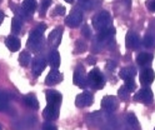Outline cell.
Segmentation results:
<instances>
[{
    "instance_id": "1",
    "label": "cell",
    "mask_w": 155,
    "mask_h": 130,
    "mask_svg": "<svg viewBox=\"0 0 155 130\" xmlns=\"http://www.w3.org/2000/svg\"><path fill=\"white\" fill-rule=\"evenodd\" d=\"M45 29H46L45 24H39V26L29 34L28 48L33 50L34 53H39L44 48V36L43 35H44Z\"/></svg>"
},
{
    "instance_id": "2",
    "label": "cell",
    "mask_w": 155,
    "mask_h": 130,
    "mask_svg": "<svg viewBox=\"0 0 155 130\" xmlns=\"http://www.w3.org/2000/svg\"><path fill=\"white\" fill-rule=\"evenodd\" d=\"M86 82H88V85L93 86L94 89H103L105 85V79L104 75L101 74V72L98 68H93L89 74L86 75Z\"/></svg>"
},
{
    "instance_id": "3",
    "label": "cell",
    "mask_w": 155,
    "mask_h": 130,
    "mask_svg": "<svg viewBox=\"0 0 155 130\" xmlns=\"http://www.w3.org/2000/svg\"><path fill=\"white\" fill-rule=\"evenodd\" d=\"M111 24V16L108 12H100L93 18V26L95 30H104Z\"/></svg>"
},
{
    "instance_id": "4",
    "label": "cell",
    "mask_w": 155,
    "mask_h": 130,
    "mask_svg": "<svg viewBox=\"0 0 155 130\" xmlns=\"http://www.w3.org/2000/svg\"><path fill=\"white\" fill-rule=\"evenodd\" d=\"M153 99H154V95H153V92H151V89L149 86L141 88L134 96L135 102H139V103H143V104H150L153 102Z\"/></svg>"
},
{
    "instance_id": "5",
    "label": "cell",
    "mask_w": 155,
    "mask_h": 130,
    "mask_svg": "<svg viewBox=\"0 0 155 130\" xmlns=\"http://www.w3.org/2000/svg\"><path fill=\"white\" fill-rule=\"evenodd\" d=\"M81 22H83V13L80 9H73L71 13L65 19V24L70 28L79 26L81 24Z\"/></svg>"
},
{
    "instance_id": "6",
    "label": "cell",
    "mask_w": 155,
    "mask_h": 130,
    "mask_svg": "<svg viewBox=\"0 0 155 130\" xmlns=\"http://www.w3.org/2000/svg\"><path fill=\"white\" fill-rule=\"evenodd\" d=\"M118 106H119L118 99L113 95H106L101 100V108L106 113H114L115 110L118 109Z\"/></svg>"
},
{
    "instance_id": "7",
    "label": "cell",
    "mask_w": 155,
    "mask_h": 130,
    "mask_svg": "<svg viewBox=\"0 0 155 130\" xmlns=\"http://www.w3.org/2000/svg\"><path fill=\"white\" fill-rule=\"evenodd\" d=\"M74 84L78 85L79 88H85L88 85V82H86V73H85V69L81 65H78L75 72H74Z\"/></svg>"
},
{
    "instance_id": "8",
    "label": "cell",
    "mask_w": 155,
    "mask_h": 130,
    "mask_svg": "<svg viewBox=\"0 0 155 130\" xmlns=\"http://www.w3.org/2000/svg\"><path fill=\"white\" fill-rule=\"evenodd\" d=\"M94 102V96L90 92H84L79 94L75 99V105L78 108H85V106H90Z\"/></svg>"
},
{
    "instance_id": "9",
    "label": "cell",
    "mask_w": 155,
    "mask_h": 130,
    "mask_svg": "<svg viewBox=\"0 0 155 130\" xmlns=\"http://www.w3.org/2000/svg\"><path fill=\"white\" fill-rule=\"evenodd\" d=\"M43 116L48 122H53L59 118V105H51L48 104V106L43 110Z\"/></svg>"
},
{
    "instance_id": "10",
    "label": "cell",
    "mask_w": 155,
    "mask_h": 130,
    "mask_svg": "<svg viewBox=\"0 0 155 130\" xmlns=\"http://www.w3.org/2000/svg\"><path fill=\"white\" fill-rule=\"evenodd\" d=\"M46 66V60L41 56H36L34 60H33V65H31V72L35 76H39Z\"/></svg>"
},
{
    "instance_id": "11",
    "label": "cell",
    "mask_w": 155,
    "mask_h": 130,
    "mask_svg": "<svg viewBox=\"0 0 155 130\" xmlns=\"http://www.w3.org/2000/svg\"><path fill=\"white\" fill-rule=\"evenodd\" d=\"M61 35H63V29L60 28H56L54 29L53 32L50 33L49 38H48V43L51 48H58L60 45V42H61Z\"/></svg>"
},
{
    "instance_id": "12",
    "label": "cell",
    "mask_w": 155,
    "mask_h": 130,
    "mask_svg": "<svg viewBox=\"0 0 155 130\" xmlns=\"http://www.w3.org/2000/svg\"><path fill=\"white\" fill-rule=\"evenodd\" d=\"M125 44L130 49V50H135L140 46V38L137 33H133V32H129L127 34V38H125Z\"/></svg>"
},
{
    "instance_id": "13",
    "label": "cell",
    "mask_w": 155,
    "mask_h": 130,
    "mask_svg": "<svg viewBox=\"0 0 155 130\" xmlns=\"http://www.w3.org/2000/svg\"><path fill=\"white\" fill-rule=\"evenodd\" d=\"M61 80H63V74L58 69H51L49 72V74L46 75L45 84L46 85H55L58 83H60Z\"/></svg>"
},
{
    "instance_id": "14",
    "label": "cell",
    "mask_w": 155,
    "mask_h": 130,
    "mask_svg": "<svg viewBox=\"0 0 155 130\" xmlns=\"http://www.w3.org/2000/svg\"><path fill=\"white\" fill-rule=\"evenodd\" d=\"M114 34H115V29L113 26H109V28H106L104 30H100L98 38H96V43H108L113 39Z\"/></svg>"
},
{
    "instance_id": "15",
    "label": "cell",
    "mask_w": 155,
    "mask_h": 130,
    "mask_svg": "<svg viewBox=\"0 0 155 130\" xmlns=\"http://www.w3.org/2000/svg\"><path fill=\"white\" fill-rule=\"evenodd\" d=\"M45 98H46L48 104H51V105H60L63 100L61 94L59 92H56V90H46Z\"/></svg>"
},
{
    "instance_id": "16",
    "label": "cell",
    "mask_w": 155,
    "mask_h": 130,
    "mask_svg": "<svg viewBox=\"0 0 155 130\" xmlns=\"http://www.w3.org/2000/svg\"><path fill=\"white\" fill-rule=\"evenodd\" d=\"M139 78H140V83L143 85H150L154 82V79H155V73H154L153 69L147 68L140 73Z\"/></svg>"
},
{
    "instance_id": "17",
    "label": "cell",
    "mask_w": 155,
    "mask_h": 130,
    "mask_svg": "<svg viewBox=\"0 0 155 130\" xmlns=\"http://www.w3.org/2000/svg\"><path fill=\"white\" fill-rule=\"evenodd\" d=\"M86 122H88V124L91 128L99 126L103 123V114H101V112H94V113L89 114L88 118H86Z\"/></svg>"
},
{
    "instance_id": "18",
    "label": "cell",
    "mask_w": 155,
    "mask_h": 130,
    "mask_svg": "<svg viewBox=\"0 0 155 130\" xmlns=\"http://www.w3.org/2000/svg\"><path fill=\"white\" fill-rule=\"evenodd\" d=\"M5 45L8 46V49L10 50V52H18L21 46V43H20V40H19V38H16L14 35H10V36L6 38Z\"/></svg>"
},
{
    "instance_id": "19",
    "label": "cell",
    "mask_w": 155,
    "mask_h": 130,
    "mask_svg": "<svg viewBox=\"0 0 155 130\" xmlns=\"http://www.w3.org/2000/svg\"><path fill=\"white\" fill-rule=\"evenodd\" d=\"M135 75H137V68L135 66H125L119 72V76L124 80L134 79Z\"/></svg>"
},
{
    "instance_id": "20",
    "label": "cell",
    "mask_w": 155,
    "mask_h": 130,
    "mask_svg": "<svg viewBox=\"0 0 155 130\" xmlns=\"http://www.w3.org/2000/svg\"><path fill=\"white\" fill-rule=\"evenodd\" d=\"M23 102L29 109H33V110L39 109V102H38V99L34 94H26L23 98Z\"/></svg>"
},
{
    "instance_id": "21",
    "label": "cell",
    "mask_w": 155,
    "mask_h": 130,
    "mask_svg": "<svg viewBox=\"0 0 155 130\" xmlns=\"http://www.w3.org/2000/svg\"><path fill=\"white\" fill-rule=\"evenodd\" d=\"M36 0H24L23 2V4H21V8H23V10L26 13V14H29V15H31L35 10H36Z\"/></svg>"
},
{
    "instance_id": "22",
    "label": "cell",
    "mask_w": 155,
    "mask_h": 130,
    "mask_svg": "<svg viewBox=\"0 0 155 130\" xmlns=\"http://www.w3.org/2000/svg\"><path fill=\"white\" fill-rule=\"evenodd\" d=\"M151 62H153V55L149 53H140L137 56V64L138 65L145 66V65H149Z\"/></svg>"
},
{
    "instance_id": "23",
    "label": "cell",
    "mask_w": 155,
    "mask_h": 130,
    "mask_svg": "<svg viewBox=\"0 0 155 130\" xmlns=\"http://www.w3.org/2000/svg\"><path fill=\"white\" fill-rule=\"evenodd\" d=\"M49 64L53 69H58L60 66V54L56 50H53L49 54Z\"/></svg>"
},
{
    "instance_id": "24",
    "label": "cell",
    "mask_w": 155,
    "mask_h": 130,
    "mask_svg": "<svg viewBox=\"0 0 155 130\" xmlns=\"http://www.w3.org/2000/svg\"><path fill=\"white\" fill-rule=\"evenodd\" d=\"M21 28H23V22H21V19L20 18H13L12 20V32L14 34H19L21 32Z\"/></svg>"
},
{
    "instance_id": "25",
    "label": "cell",
    "mask_w": 155,
    "mask_h": 130,
    "mask_svg": "<svg viewBox=\"0 0 155 130\" xmlns=\"http://www.w3.org/2000/svg\"><path fill=\"white\" fill-rule=\"evenodd\" d=\"M127 123H128V125H129L130 128H133V129L139 128V120L137 119V115H135L134 113H129V114L127 115Z\"/></svg>"
},
{
    "instance_id": "26",
    "label": "cell",
    "mask_w": 155,
    "mask_h": 130,
    "mask_svg": "<svg viewBox=\"0 0 155 130\" xmlns=\"http://www.w3.org/2000/svg\"><path fill=\"white\" fill-rule=\"evenodd\" d=\"M31 62V56L28 52H23L20 55H19V63H20L21 66H28Z\"/></svg>"
},
{
    "instance_id": "27",
    "label": "cell",
    "mask_w": 155,
    "mask_h": 130,
    "mask_svg": "<svg viewBox=\"0 0 155 130\" xmlns=\"http://www.w3.org/2000/svg\"><path fill=\"white\" fill-rule=\"evenodd\" d=\"M9 108V98L5 93H0V112H5Z\"/></svg>"
},
{
    "instance_id": "28",
    "label": "cell",
    "mask_w": 155,
    "mask_h": 130,
    "mask_svg": "<svg viewBox=\"0 0 155 130\" xmlns=\"http://www.w3.org/2000/svg\"><path fill=\"white\" fill-rule=\"evenodd\" d=\"M86 43L84 42V40H76V43H75V52L76 53H84L85 50H86Z\"/></svg>"
},
{
    "instance_id": "29",
    "label": "cell",
    "mask_w": 155,
    "mask_h": 130,
    "mask_svg": "<svg viewBox=\"0 0 155 130\" xmlns=\"http://www.w3.org/2000/svg\"><path fill=\"white\" fill-rule=\"evenodd\" d=\"M129 93H130V92H129V90L125 88V86H121V88L118 90V95H119V98H120L121 100H124V102L129 99Z\"/></svg>"
},
{
    "instance_id": "30",
    "label": "cell",
    "mask_w": 155,
    "mask_h": 130,
    "mask_svg": "<svg viewBox=\"0 0 155 130\" xmlns=\"http://www.w3.org/2000/svg\"><path fill=\"white\" fill-rule=\"evenodd\" d=\"M154 44H155V38L151 34L145 35V38H144V45L148 46V48H151V46H154Z\"/></svg>"
},
{
    "instance_id": "31",
    "label": "cell",
    "mask_w": 155,
    "mask_h": 130,
    "mask_svg": "<svg viewBox=\"0 0 155 130\" xmlns=\"http://www.w3.org/2000/svg\"><path fill=\"white\" fill-rule=\"evenodd\" d=\"M124 86L127 88L130 93H131V92H134V90L137 89V85H135L134 79H128V80H125V84H124Z\"/></svg>"
},
{
    "instance_id": "32",
    "label": "cell",
    "mask_w": 155,
    "mask_h": 130,
    "mask_svg": "<svg viewBox=\"0 0 155 130\" xmlns=\"http://www.w3.org/2000/svg\"><path fill=\"white\" fill-rule=\"evenodd\" d=\"M51 5V0H43L41 5H40V14L44 15L46 13V10L49 9V6Z\"/></svg>"
},
{
    "instance_id": "33",
    "label": "cell",
    "mask_w": 155,
    "mask_h": 130,
    "mask_svg": "<svg viewBox=\"0 0 155 130\" xmlns=\"http://www.w3.org/2000/svg\"><path fill=\"white\" fill-rule=\"evenodd\" d=\"M65 14V8L63 5H56L54 12H53V15L54 16H60V15H64Z\"/></svg>"
},
{
    "instance_id": "34",
    "label": "cell",
    "mask_w": 155,
    "mask_h": 130,
    "mask_svg": "<svg viewBox=\"0 0 155 130\" xmlns=\"http://www.w3.org/2000/svg\"><path fill=\"white\" fill-rule=\"evenodd\" d=\"M81 34H83L86 39H89V38L91 36V30H90L89 25H83V28H81Z\"/></svg>"
},
{
    "instance_id": "35",
    "label": "cell",
    "mask_w": 155,
    "mask_h": 130,
    "mask_svg": "<svg viewBox=\"0 0 155 130\" xmlns=\"http://www.w3.org/2000/svg\"><path fill=\"white\" fill-rule=\"evenodd\" d=\"M105 68H106V70H109V72H113V70L116 68V63L113 62V60H108L105 64Z\"/></svg>"
},
{
    "instance_id": "36",
    "label": "cell",
    "mask_w": 155,
    "mask_h": 130,
    "mask_svg": "<svg viewBox=\"0 0 155 130\" xmlns=\"http://www.w3.org/2000/svg\"><path fill=\"white\" fill-rule=\"evenodd\" d=\"M43 130H58V128L51 123H44L43 124Z\"/></svg>"
},
{
    "instance_id": "37",
    "label": "cell",
    "mask_w": 155,
    "mask_h": 130,
    "mask_svg": "<svg viewBox=\"0 0 155 130\" xmlns=\"http://www.w3.org/2000/svg\"><path fill=\"white\" fill-rule=\"evenodd\" d=\"M148 9L150 12H155V0H150L148 3Z\"/></svg>"
},
{
    "instance_id": "38",
    "label": "cell",
    "mask_w": 155,
    "mask_h": 130,
    "mask_svg": "<svg viewBox=\"0 0 155 130\" xmlns=\"http://www.w3.org/2000/svg\"><path fill=\"white\" fill-rule=\"evenodd\" d=\"M79 3L81 6H84L86 9V8H89L88 5H90V0H79Z\"/></svg>"
},
{
    "instance_id": "39",
    "label": "cell",
    "mask_w": 155,
    "mask_h": 130,
    "mask_svg": "<svg viewBox=\"0 0 155 130\" xmlns=\"http://www.w3.org/2000/svg\"><path fill=\"white\" fill-rule=\"evenodd\" d=\"M86 62H88L90 65H94V64L96 63V59H95V58H93V56H89V58H88V60H86Z\"/></svg>"
},
{
    "instance_id": "40",
    "label": "cell",
    "mask_w": 155,
    "mask_h": 130,
    "mask_svg": "<svg viewBox=\"0 0 155 130\" xmlns=\"http://www.w3.org/2000/svg\"><path fill=\"white\" fill-rule=\"evenodd\" d=\"M123 4H125L128 9H130V5H131V0H123Z\"/></svg>"
},
{
    "instance_id": "41",
    "label": "cell",
    "mask_w": 155,
    "mask_h": 130,
    "mask_svg": "<svg viewBox=\"0 0 155 130\" xmlns=\"http://www.w3.org/2000/svg\"><path fill=\"white\" fill-rule=\"evenodd\" d=\"M3 20H4V13L2 12V10H0V24L3 23Z\"/></svg>"
},
{
    "instance_id": "42",
    "label": "cell",
    "mask_w": 155,
    "mask_h": 130,
    "mask_svg": "<svg viewBox=\"0 0 155 130\" xmlns=\"http://www.w3.org/2000/svg\"><path fill=\"white\" fill-rule=\"evenodd\" d=\"M65 2H66V3H70V4H71V3H74V0H65Z\"/></svg>"
},
{
    "instance_id": "43",
    "label": "cell",
    "mask_w": 155,
    "mask_h": 130,
    "mask_svg": "<svg viewBox=\"0 0 155 130\" xmlns=\"http://www.w3.org/2000/svg\"><path fill=\"white\" fill-rule=\"evenodd\" d=\"M0 130H3V126H2V124H0Z\"/></svg>"
},
{
    "instance_id": "44",
    "label": "cell",
    "mask_w": 155,
    "mask_h": 130,
    "mask_svg": "<svg viewBox=\"0 0 155 130\" xmlns=\"http://www.w3.org/2000/svg\"><path fill=\"white\" fill-rule=\"evenodd\" d=\"M154 130H155V129H154Z\"/></svg>"
}]
</instances>
